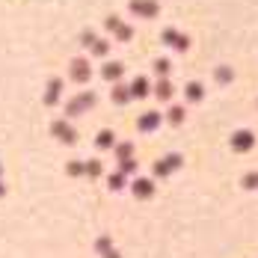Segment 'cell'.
<instances>
[{"label": "cell", "mask_w": 258, "mask_h": 258, "mask_svg": "<svg viewBox=\"0 0 258 258\" xmlns=\"http://www.w3.org/2000/svg\"><path fill=\"white\" fill-rule=\"evenodd\" d=\"M92 104H95V95L86 92V95H80V98H75V101L68 104V113H71V116H78V113H83V110L92 107Z\"/></svg>", "instance_id": "cell-1"}, {"label": "cell", "mask_w": 258, "mask_h": 258, "mask_svg": "<svg viewBox=\"0 0 258 258\" xmlns=\"http://www.w3.org/2000/svg\"><path fill=\"white\" fill-rule=\"evenodd\" d=\"M131 9H134L137 15H145V18H149V15L158 12V3H155V0H131Z\"/></svg>", "instance_id": "cell-2"}, {"label": "cell", "mask_w": 258, "mask_h": 258, "mask_svg": "<svg viewBox=\"0 0 258 258\" xmlns=\"http://www.w3.org/2000/svg\"><path fill=\"white\" fill-rule=\"evenodd\" d=\"M54 134H57L62 142H75V139H78L75 128H71V125H65V122H54Z\"/></svg>", "instance_id": "cell-3"}, {"label": "cell", "mask_w": 258, "mask_h": 258, "mask_svg": "<svg viewBox=\"0 0 258 258\" xmlns=\"http://www.w3.org/2000/svg\"><path fill=\"white\" fill-rule=\"evenodd\" d=\"M252 142H255V139H252V134H249V131H240V134H235V137H232V145H235L238 152L252 149Z\"/></svg>", "instance_id": "cell-4"}, {"label": "cell", "mask_w": 258, "mask_h": 258, "mask_svg": "<svg viewBox=\"0 0 258 258\" xmlns=\"http://www.w3.org/2000/svg\"><path fill=\"white\" fill-rule=\"evenodd\" d=\"M71 75H75V80H86L89 78V62L86 60H75V65H71Z\"/></svg>", "instance_id": "cell-5"}, {"label": "cell", "mask_w": 258, "mask_h": 258, "mask_svg": "<svg viewBox=\"0 0 258 258\" xmlns=\"http://www.w3.org/2000/svg\"><path fill=\"white\" fill-rule=\"evenodd\" d=\"M160 125V116L155 113V110H152V113H145L142 119H139V131H155Z\"/></svg>", "instance_id": "cell-6"}, {"label": "cell", "mask_w": 258, "mask_h": 258, "mask_svg": "<svg viewBox=\"0 0 258 258\" xmlns=\"http://www.w3.org/2000/svg\"><path fill=\"white\" fill-rule=\"evenodd\" d=\"M163 39H166L169 45H175V48H181V51H184V48H187V45H190V42H187V39H184V36H181V33H175V30H166V33H163Z\"/></svg>", "instance_id": "cell-7"}, {"label": "cell", "mask_w": 258, "mask_h": 258, "mask_svg": "<svg viewBox=\"0 0 258 258\" xmlns=\"http://www.w3.org/2000/svg\"><path fill=\"white\" fill-rule=\"evenodd\" d=\"M152 190H155V187H152V181H149V178L134 181V193H137V196H152Z\"/></svg>", "instance_id": "cell-8"}, {"label": "cell", "mask_w": 258, "mask_h": 258, "mask_svg": "<svg viewBox=\"0 0 258 258\" xmlns=\"http://www.w3.org/2000/svg\"><path fill=\"white\" fill-rule=\"evenodd\" d=\"M104 78H107V80L122 78V62H107V65H104Z\"/></svg>", "instance_id": "cell-9"}, {"label": "cell", "mask_w": 258, "mask_h": 258, "mask_svg": "<svg viewBox=\"0 0 258 258\" xmlns=\"http://www.w3.org/2000/svg\"><path fill=\"white\" fill-rule=\"evenodd\" d=\"M145 92H149V80H134V86H131V95H137V98H142Z\"/></svg>", "instance_id": "cell-10"}, {"label": "cell", "mask_w": 258, "mask_h": 258, "mask_svg": "<svg viewBox=\"0 0 258 258\" xmlns=\"http://www.w3.org/2000/svg\"><path fill=\"white\" fill-rule=\"evenodd\" d=\"M113 142H116L113 131H101V134H98V145H101V149H110V145H113Z\"/></svg>", "instance_id": "cell-11"}, {"label": "cell", "mask_w": 258, "mask_h": 258, "mask_svg": "<svg viewBox=\"0 0 258 258\" xmlns=\"http://www.w3.org/2000/svg\"><path fill=\"white\" fill-rule=\"evenodd\" d=\"M155 92H158V98H169V95H172V86H169V80H158Z\"/></svg>", "instance_id": "cell-12"}, {"label": "cell", "mask_w": 258, "mask_h": 258, "mask_svg": "<svg viewBox=\"0 0 258 258\" xmlns=\"http://www.w3.org/2000/svg\"><path fill=\"white\" fill-rule=\"evenodd\" d=\"M131 152H134V149H131V142H125V145H119V149H116V158H119V160H128Z\"/></svg>", "instance_id": "cell-13"}, {"label": "cell", "mask_w": 258, "mask_h": 258, "mask_svg": "<svg viewBox=\"0 0 258 258\" xmlns=\"http://www.w3.org/2000/svg\"><path fill=\"white\" fill-rule=\"evenodd\" d=\"M187 98H193V101H199V98H202V86H199V83H193V86H187Z\"/></svg>", "instance_id": "cell-14"}, {"label": "cell", "mask_w": 258, "mask_h": 258, "mask_svg": "<svg viewBox=\"0 0 258 258\" xmlns=\"http://www.w3.org/2000/svg\"><path fill=\"white\" fill-rule=\"evenodd\" d=\"M181 119H184V110H181V107H172V110H169V122H175V125H178Z\"/></svg>", "instance_id": "cell-15"}, {"label": "cell", "mask_w": 258, "mask_h": 258, "mask_svg": "<svg viewBox=\"0 0 258 258\" xmlns=\"http://www.w3.org/2000/svg\"><path fill=\"white\" fill-rule=\"evenodd\" d=\"M60 86H62L60 80H51V89H48V101H54V98H57V92H60Z\"/></svg>", "instance_id": "cell-16"}, {"label": "cell", "mask_w": 258, "mask_h": 258, "mask_svg": "<svg viewBox=\"0 0 258 258\" xmlns=\"http://www.w3.org/2000/svg\"><path fill=\"white\" fill-rule=\"evenodd\" d=\"M113 98H116V101H128V89H125V86H116Z\"/></svg>", "instance_id": "cell-17"}, {"label": "cell", "mask_w": 258, "mask_h": 258, "mask_svg": "<svg viewBox=\"0 0 258 258\" xmlns=\"http://www.w3.org/2000/svg\"><path fill=\"white\" fill-rule=\"evenodd\" d=\"M110 184H113V187H122V184H125V172H116L113 178H110Z\"/></svg>", "instance_id": "cell-18"}, {"label": "cell", "mask_w": 258, "mask_h": 258, "mask_svg": "<svg viewBox=\"0 0 258 258\" xmlns=\"http://www.w3.org/2000/svg\"><path fill=\"white\" fill-rule=\"evenodd\" d=\"M243 184H246V187H258V172H255V175H252V172H249V175H246V181H243Z\"/></svg>", "instance_id": "cell-19"}, {"label": "cell", "mask_w": 258, "mask_h": 258, "mask_svg": "<svg viewBox=\"0 0 258 258\" xmlns=\"http://www.w3.org/2000/svg\"><path fill=\"white\" fill-rule=\"evenodd\" d=\"M217 78H219V80H232V71H226V68H219V71H217Z\"/></svg>", "instance_id": "cell-20"}, {"label": "cell", "mask_w": 258, "mask_h": 258, "mask_svg": "<svg viewBox=\"0 0 258 258\" xmlns=\"http://www.w3.org/2000/svg\"><path fill=\"white\" fill-rule=\"evenodd\" d=\"M155 68L160 71V75H166V68H169V62H163V60H160V62H155Z\"/></svg>", "instance_id": "cell-21"}, {"label": "cell", "mask_w": 258, "mask_h": 258, "mask_svg": "<svg viewBox=\"0 0 258 258\" xmlns=\"http://www.w3.org/2000/svg\"><path fill=\"white\" fill-rule=\"evenodd\" d=\"M68 172H75V175H78V172H83V163H71V166H68Z\"/></svg>", "instance_id": "cell-22"}]
</instances>
